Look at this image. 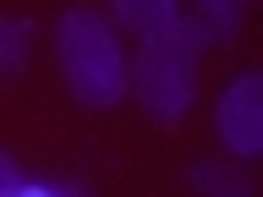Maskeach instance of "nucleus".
I'll return each mask as SVG.
<instances>
[{
  "mask_svg": "<svg viewBox=\"0 0 263 197\" xmlns=\"http://www.w3.org/2000/svg\"><path fill=\"white\" fill-rule=\"evenodd\" d=\"M181 11L192 16L214 44L236 38V28H241V0H181Z\"/></svg>",
  "mask_w": 263,
  "mask_h": 197,
  "instance_id": "423d86ee",
  "label": "nucleus"
},
{
  "mask_svg": "<svg viewBox=\"0 0 263 197\" xmlns=\"http://www.w3.org/2000/svg\"><path fill=\"white\" fill-rule=\"evenodd\" d=\"M0 197H88L77 181H61V175H16L0 186Z\"/></svg>",
  "mask_w": 263,
  "mask_h": 197,
  "instance_id": "6e6552de",
  "label": "nucleus"
},
{
  "mask_svg": "<svg viewBox=\"0 0 263 197\" xmlns=\"http://www.w3.org/2000/svg\"><path fill=\"white\" fill-rule=\"evenodd\" d=\"M55 61H61V77L71 88L77 104L88 110H110L126 98V44L104 11L93 6H71L55 22Z\"/></svg>",
  "mask_w": 263,
  "mask_h": 197,
  "instance_id": "f03ea898",
  "label": "nucleus"
},
{
  "mask_svg": "<svg viewBox=\"0 0 263 197\" xmlns=\"http://www.w3.org/2000/svg\"><path fill=\"white\" fill-rule=\"evenodd\" d=\"M241 6H247V0H241Z\"/></svg>",
  "mask_w": 263,
  "mask_h": 197,
  "instance_id": "9d476101",
  "label": "nucleus"
},
{
  "mask_svg": "<svg viewBox=\"0 0 263 197\" xmlns=\"http://www.w3.org/2000/svg\"><path fill=\"white\" fill-rule=\"evenodd\" d=\"M33 49V22L28 16H0V77H16Z\"/></svg>",
  "mask_w": 263,
  "mask_h": 197,
  "instance_id": "0eeeda50",
  "label": "nucleus"
},
{
  "mask_svg": "<svg viewBox=\"0 0 263 197\" xmlns=\"http://www.w3.org/2000/svg\"><path fill=\"white\" fill-rule=\"evenodd\" d=\"M16 175H22V170H16V159L0 148V186H6V181H16Z\"/></svg>",
  "mask_w": 263,
  "mask_h": 197,
  "instance_id": "1a4fd4ad",
  "label": "nucleus"
},
{
  "mask_svg": "<svg viewBox=\"0 0 263 197\" xmlns=\"http://www.w3.org/2000/svg\"><path fill=\"white\" fill-rule=\"evenodd\" d=\"M214 137L230 159H258L263 153V77L236 71L214 98Z\"/></svg>",
  "mask_w": 263,
  "mask_h": 197,
  "instance_id": "7ed1b4c3",
  "label": "nucleus"
},
{
  "mask_svg": "<svg viewBox=\"0 0 263 197\" xmlns=\"http://www.w3.org/2000/svg\"><path fill=\"white\" fill-rule=\"evenodd\" d=\"M214 38L181 11L176 22L143 33L137 55L126 61V93H137L143 115H154L159 126H176L197 98V61Z\"/></svg>",
  "mask_w": 263,
  "mask_h": 197,
  "instance_id": "f257e3e1",
  "label": "nucleus"
},
{
  "mask_svg": "<svg viewBox=\"0 0 263 197\" xmlns=\"http://www.w3.org/2000/svg\"><path fill=\"white\" fill-rule=\"evenodd\" d=\"M186 186L197 197H252V175L241 159H203L186 170Z\"/></svg>",
  "mask_w": 263,
  "mask_h": 197,
  "instance_id": "20e7f679",
  "label": "nucleus"
},
{
  "mask_svg": "<svg viewBox=\"0 0 263 197\" xmlns=\"http://www.w3.org/2000/svg\"><path fill=\"white\" fill-rule=\"evenodd\" d=\"M104 16L115 22V33L143 38V33L176 22V16H181V0H110V11H104Z\"/></svg>",
  "mask_w": 263,
  "mask_h": 197,
  "instance_id": "39448f33",
  "label": "nucleus"
}]
</instances>
